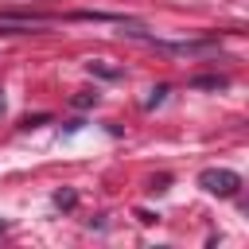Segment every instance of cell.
Returning <instances> with one entry per match:
<instances>
[{"label": "cell", "mask_w": 249, "mask_h": 249, "mask_svg": "<svg viewBox=\"0 0 249 249\" xmlns=\"http://www.w3.org/2000/svg\"><path fill=\"white\" fill-rule=\"evenodd\" d=\"M198 187H202L206 195L233 198V195H237V187H241V175H237V171H230V167H206V171L198 175Z\"/></svg>", "instance_id": "obj_1"}, {"label": "cell", "mask_w": 249, "mask_h": 249, "mask_svg": "<svg viewBox=\"0 0 249 249\" xmlns=\"http://www.w3.org/2000/svg\"><path fill=\"white\" fill-rule=\"evenodd\" d=\"M54 202H58V206H74V191H58Z\"/></svg>", "instance_id": "obj_2"}, {"label": "cell", "mask_w": 249, "mask_h": 249, "mask_svg": "<svg viewBox=\"0 0 249 249\" xmlns=\"http://www.w3.org/2000/svg\"><path fill=\"white\" fill-rule=\"evenodd\" d=\"M163 93H167V86H156V89H152V97H148V105H160V101H163Z\"/></svg>", "instance_id": "obj_3"}, {"label": "cell", "mask_w": 249, "mask_h": 249, "mask_svg": "<svg viewBox=\"0 0 249 249\" xmlns=\"http://www.w3.org/2000/svg\"><path fill=\"white\" fill-rule=\"evenodd\" d=\"M0 113H4V93H0Z\"/></svg>", "instance_id": "obj_4"}]
</instances>
